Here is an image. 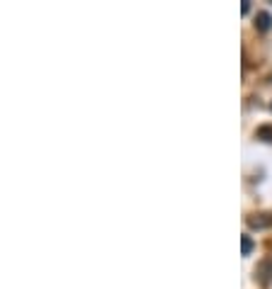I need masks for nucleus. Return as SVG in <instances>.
<instances>
[{
    "label": "nucleus",
    "mask_w": 272,
    "mask_h": 289,
    "mask_svg": "<svg viewBox=\"0 0 272 289\" xmlns=\"http://www.w3.org/2000/svg\"><path fill=\"white\" fill-rule=\"evenodd\" d=\"M258 277H260V282H270L272 280V260H265L260 262V267H258Z\"/></svg>",
    "instance_id": "nucleus-1"
},
{
    "label": "nucleus",
    "mask_w": 272,
    "mask_h": 289,
    "mask_svg": "<svg viewBox=\"0 0 272 289\" xmlns=\"http://www.w3.org/2000/svg\"><path fill=\"white\" fill-rule=\"evenodd\" d=\"M255 27L260 29V32H268L272 27V15L270 12H260L258 17H255Z\"/></svg>",
    "instance_id": "nucleus-2"
},
{
    "label": "nucleus",
    "mask_w": 272,
    "mask_h": 289,
    "mask_svg": "<svg viewBox=\"0 0 272 289\" xmlns=\"http://www.w3.org/2000/svg\"><path fill=\"white\" fill-rule=\"evenodd\" d=\"M272 224V216H258V219H250V226L253 229H265Z\"/></svg>",
    "instance_id": "nucleus-3"
},
{
    "label": "nucleus",
    "mask_w": 272,
    "mask_h": 289,
    "mask_svg": "<svg viewBox=\"0 0 272 289\" xmlns=\"http://www.w3.org/2000/svg\"><path fill=\"white\" fill-rule=\"evenodd\" d=\"M255 136L263 139V141H272V126H260V129L255 131Z\"/></svg>",
    "instance_id": "nucleus-4"
},
{
    "label": "nucleus",
    "mask_w": 272,
    "mask_h": 289,
    "mask_svg": "<svg viewBox=\"0 0 272 289\" xmlns=\"http://www.w3.org/2000/svg\"><path fill=\"white\" fill-rule=\"evenodd\" d=\"M241 246H243V255H250V250H253V238H250V236H243Z\"/></svg>",
    "instance_id": "nucleus-5"
}]
</instances>
